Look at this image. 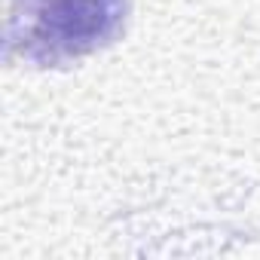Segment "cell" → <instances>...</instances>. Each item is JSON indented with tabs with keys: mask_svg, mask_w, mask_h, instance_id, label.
Returning a JSON list of instances; mask_svg holds the SVG:
<instances>
[{
	"mask_svg": "<svg viewBox=\"0 0 260 260\" xmlns=\"http://www.w3.org/2000/svg\"><path fill=\"white\" fill-rule=\"evenodd\" d=\"M128 0H10L7 58L61 68L119 40Z\"/></svg>",
	"mask_w": 260,
	"mask_h": 260,
	"instance_id": "cell-1",
	"label": "cell"
}]
</instances>
